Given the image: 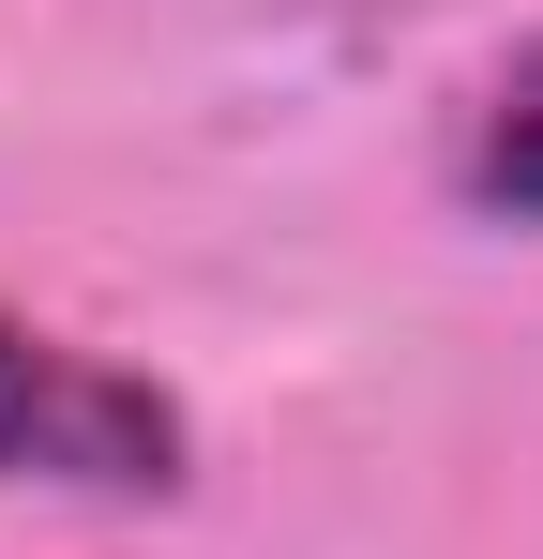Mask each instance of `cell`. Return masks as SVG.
<instances>
[{
  "label": "cell",
  "mask_w": 543,
  "mask_h": 559,
  "mask_svg": "<svg viewBox=\"0 0 543 559\" xmlns=\"http://www.w3.org/2000/svg\"><path fill=\"white\" fill-rule=\"evenodd\" d=\"M196 424L167 378L106 364L76 333L0 318V484H61V499H167Z\"/></svg>",
  "instance_id": "cell-1"
},
{
  "label": "cell",
  "mask_w": 543,
  "mask_h": 559,
  "mask_svg": "<svg viewBox=\"0 0 543 559\" xmlns=\"http://www.w3.org/2000/svg\"><path fill=\"white\" fill-rule=\"evenodd\" d=\"M452 182H468V212H498V227H543V31L483 76V92H468Z\"/></svg>",
  "instance_id": "cell-2"
}]
</instances>
